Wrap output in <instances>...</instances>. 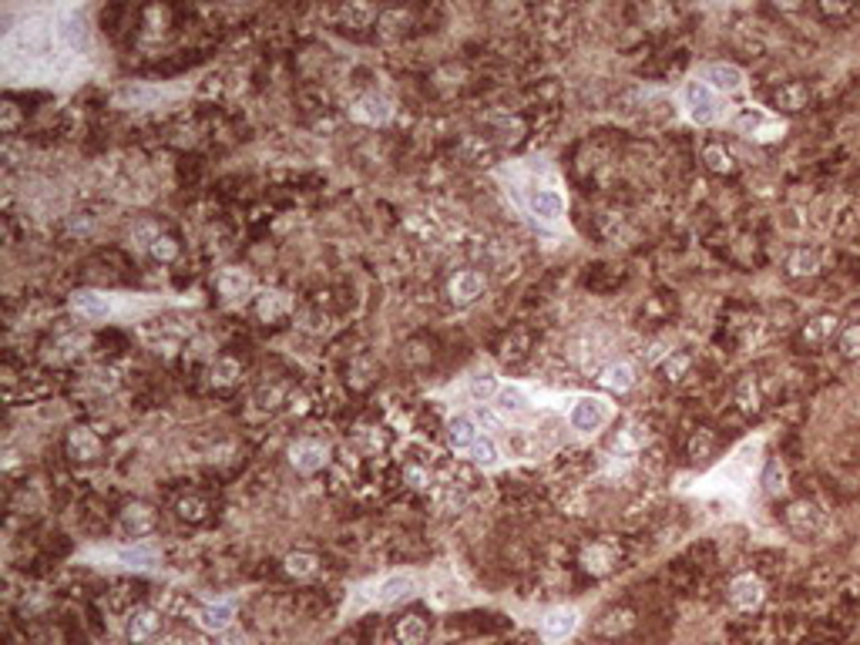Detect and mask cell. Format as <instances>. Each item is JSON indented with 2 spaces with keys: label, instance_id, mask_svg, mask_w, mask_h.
Wrapping results in <instances>:
<instances>
[{
  "label": "cell",
  "instance_id": "6da1fadb",
  "mask_svg": "<svg viewBox=\"0 0 860 645\" xmlns=\"http://www.w3.org/2000/svg\"><path fill=\"white\" fill-rule=\"evenodd\" d=\"M91 61V24L81 7H37L4 34L11 84H75Z\"/></svg>",
  "mask_w": 860,
  "mask_h": 645
},
{
  "label": "cell",
  "instance_id": "7a4b0ae2",
  "mask_svg": "<svg viewBox=\"0 0 860 645\" xmlns=\"http://www.w3.org/2000/svg\"><path fill=\"white\" fill-rule=\"evenodd\" d=\"M420 589V581L414 571H400V575H386V579L380 581H370V585H364V589L354 595V612H360V609H390V605H397V601H407L414 599Z\"/></svg>",
  "mask_w": 860,
  "mask_h": 645
},
{
  "label": "cell",
  "instance_id": "3957f363",
  "mask_svg": "<svg viewBox=\"0 0 860 645\" xmlns=\"http://www.w3.org/2000/svg\"><path fill=\"white\" fill-rule=\"evenodd\" d=\"M683 104H685V114H689L695 124H716L726 118L723 94L713 91L706 81H699V78H693L683 88Z\"/></svg>",
  "mask_w": 860,
  "mask_h": 645
},
{
  "label": "cell",
  "instance_id": "277c9868",
  "mask_svg": "<svg viewBox=\"0 0 860 645\" xmlns=\"http://www.w3.org/2000/svg\"><path fill=\"white\" fill-rule=\"evenodd\" d=\"M521 205H525L528 215H535L541 225H558L565 219V199L555 185H531V189L521 195Z\"/></svg>",
  "mask_w": 860,
  "mask_h": 645
},
{
  "label": "cell",
  "instance_id": "5b68a950",
  "mask_svg": "<svg viewBox=\"0 0 860 645\" xmlns=\"http://www.w3.org/2000/svg\"><path fill=\"white\" fill-rule=\"evenodd\" d=\"M612 421V407L602 397H575V403L568 407V427L578 431V434H595L605 423Z\"/></svg>",
  "mask_w": 860,
  "mask_h": 645
},
{
  "label": "cell",
  "instance_id": "8992f818",
  "mask_svg": "<svg viewBox=\"0 0 860 645\" xmlns=\"http://www.w3.org/2000/svg\"><path fill=\"white\" fill-rule=\"evenodd\" d=\"M71 313L81 316V320H88V322L115 320V300H111V293L77 290L75 296H71Z\"/></svg>",
  "mask_w": 860,
  "mask_h": 645
},
{
  "label": "cell",
  "instance_id": "52a82bcc",
  "mask_svg": "<svg viewBox=\"0 0 860 645\" xmlns=\"http://www.w3.org/2000/svg\"><path fill=\"white\" fill-rule=\"evenodd\" d=\"M763 599H766V589H763V581L756 579V575H739V579H733V585H729V601H733V609H739V612H756L763 605Z\"/></svg>",
  "mask_w": 860,
  "mask_h": 645
},
{
  "label": "cell",
  "instance_id": "ba28073f",
  "mask_svg": "<svg viewBox=\"0 0 860 645\" xmlns=\"http://www.w3.org/2000/svg\"><path fill=\"white\" fill-rule=\"evenodd\" d=\"M232 619H235V605H232V601H209V605H202L199 615H195L199 629L209 635L225 632L232 625Z\"/></svg>",
  "mask_w": 860,
  "mask_h": 645
},
{
  "label": "cell",
  "instance_id": "9c48e42d",
  "mask_svg": "<svg viewBox=\"0 0 860 645\" xmlns=\"http://www.w3.org/2000/svg\"><path fill=\"white\" fill-rule=\"evenodd\" d=\"M699 81H706L709 88L719 91V94H733V91H739L746 81H743V71L733 64H709L699 71Z\"/></svg>",
  "mask_w": 860,
  "mask_h": 645
},
{
  "label": "cell",
  "instance_id": "30bf717a",
  "mask_svg": "<svg viewBox=\"0 0 860 645\" xmlns=\"http://www.w3.org/2000/svg\"><path fill=\"white\" fill-rule=\"evenodd\" d=\"M733 124H736L743 134H756V138H773V134L784 128V124H776L773 118H766L760 108H743V112L733 118Z\"/></svg>",
  "mask_w": 860,
  "mask_h": 645
},
{
  "label": "cell",
  "instance_id": "8fae6325",
  "mask_svg": "<svg viewBox=\"0 0 860 645\" xmlns=\"http://www.w3.org/2000/svg\"><path fill=\"white\" fill-rule=\"evenodd\" d=\"M578 629V612L575 609H555L541 619V632L548 642H562L565 635H572Z\"/></svg>",
  "mask_w": 860,
  "mask_h": 645
},
{
  "label": "cell",
  "instance_id": "7c38bea8",
  "mask_svg": "<svg viewBox=\"0 0 860 645\" xmlns=\"http://www.w3.org/2000/svg\"><path fill=\"white\" fill-rule=\"evenodd\" d=\"M447 434H451L454 451L467 454V451L475 447L477 437H481V427H477L475 417H467V413H457V417H451V423H447Z\"/></svg>",
  "mask_w": 860,
  "mask_h": 645
},
{
  "label": "cell",
  "instance_id": "4fadbf2b",
  "mask_svg": "<svg viewBox=\"0 0 860 645\" xmlns=\"http://www.w3.org/2000/svg\"><path fill=\"white\" fill-rule=\"evenodd\" d=\"M289 461H293V468L296 471L309 474V471L323 468V461H326V447L316 444V441H299V444L289 447Z\"/></svg>",
  "mask_w": 860,
  "mask_h": 645
},
{
  "label": "cell",
  "instance_id": "5bb4252c",
  "mask_svg": "<svg viewBox=\"0 0 860 645\" xmlns=\"http://www.w3.org/2000/svg\"><path fill=\"white\" fill-rule=\"evenodd\" d=\"M495 411L501 417H525L531 411V397L525 393V387H501V393L495 397Z\"/></svg>",
  "mask_w": 860,
  "mask_h": 645
},
{
  "label": "cell",
  "instance_id": "9a60e30c",
  "mask_svg": "<svg viewBox=\"0 0 860 645\" xmlns=\"http://www.w3.org/2000/svg\"><path fill=\"white\" fill-rule=\"evenodd\" d=\"M158 632H162V615L155 612V609H142V612L132 615V622H128V639H132L135 645L148 642V639H155Z\"/></svg>",
  "mask_w": 860,
  "mask_h": 645
},
{
  "label": "cell",
  "instance_id": "2e32d148",
  "mask_svg": "<svg viewBox=\"0 0 860 645\" xmlns=\"http://www.w3.org/2000/svg\"><path fill=\"white\" fill-rule=\"evenodd\" d=\"M111 558L118 561L122 568H135V571H145V568H155L158 561V551L148 545H132V548H115Z\"/></svg>",
  "mask_w": 860,
  "mask_h": 645
},
{
  "label": "cell",
  "instance_id": "e0dca14e",
  "mask_svg": "<svg viewBox=\"0 0 860 645\" xmlns=\"http://www.w3.org/2000/svg\"><path fill=\"white\" fill-rule=\"evenodd\" d=\"M598 383L608 390H618V393H625V390L635 383V367L632 363H608L605 370H602V377H598Z\"/></svg>",
  "mask_w": 860,
  "mask_h": 645
},
{
  "label": "cell",
  "instance_id": "ac0fdd59",
  "mask_svg": "<svg viewBox=\"0 0 860 645\" xmlns=\"http://www.w3.org/2000/svg\"><path fill=\"white\" fill-rule=\"evenodd\" d=\"M485 293V276L481 273H457V279L451 283V296L457 303H471Z\"/></svg>",
  "mask_w": 860,
  "mask_h": 645
},
{
  "label": "cell",
  "instance_id": "d6986e66",
  "mask_svg": "<svg viewBox=\"0 0 860 645\" xmlns=\"http://www.w3.org/2000/svg\"><path fill=\"white\" fill-rule=\"evenodd\" d=\"M497 393H501V383H497V377H491V373H477V377H471V383H467V397L475 403H495Z\"/></svg>",
  "mask_w": 860,
  "mask_h": 645
},
{
  "label": "cell",
  "instance_id": "ffe728a7",
  "mask_svg": "<svg viewBox=\"0 0 860 645\" xmlns=\"http://www.w3.org/2000/svg\"><path fill=\"white\" fill-rule=\"evenodd\" d=\"M427 639V622L420 615H407L397 622V642L400 645H420Z\"/></svg>",
  "mask_w": 860,
  "mask_h": 645
},
{
  "label": "cell",
  "instance_id": "44dd1931",
  "mask_svg": "<svg viewBox=\"0 0 860 645\" xmlns=\"http://www.w3.org/2000/svg\"><path fill=\"white\" fill-rule=\"evenodd\" d=\"M354 114L356 118H364V122H386V118H390V101L376 98V94H366V98L354 108Z\"/></svg>",
  "mask_w": 860,
  "mask_h": 645
},
{
  "label": "cell",
  "instance_id": "7402d4cb",
  "mask_svg": "<svg viewBox=\"0 0 860 645\" xmlns=\"http://www.w3.org/2000/svg\"><path fill=\"white\" fill-rule=\"evenodd\" d=\"M612 561H615V555H612V548L608 545H592L588 551H585V568L595 571V575H605L608 568H612Z\"/></svg>",
  "mask_w": 860,
  "mask_h": 645
},
{
  "label": "cell",
  "instance_id": "603a6c76",
  "mask_svg": "<svg viewBox=\"0 0 860 645\" xmlns=\"http://www.w3.org/2000/svg\"><path fill=\"white\" fill-rule=\"evenodd\" d=\"M316 555H309V551H296V555L286 558V571L293 575V579H309L313 571H316Z\"/></svg>",
  "mask_w": 860,
  "mask_h": 645
},
{
  "label": "cell",
  "instance_id": "cb8c5ba5",
  "mask_svg": "<svg viewBox=\"0 0 860 645\" xmlns=\"http://www.w3.org/2000/svg\"><path fill=\"white\" fill-rule=\"evenodd\" d=\"M467 457H475L481 468H495V464H497V444L491 441V437L481 434V437L475 441V447L467 451Z\"/></svg>",
  "mask_w": 860,
  "mask_h": 645
},
{
  "label": "cell",
  "instance_id": "d4e9b609",
  "mask_svg": "<svg viewBox=\"0 0 860 645\" xmlns=\"http://www.w3.org/2000/svg\"><path fill=\"white\" fill-rule=\"evenodd\" d=\"M71 451H75L77 457H95L98 454V441H95V434L91 431H85V427H77V431H71Z\"/></svg>",
  "mask_w": 860,
  "mask_h": 645
},
{
  "label": "cell",
  "instance_id": "484cf974",
  "mask_svg": "<svg viewBox=\"0 0 860 645\" xmlns=\"http://www.w3.org/2000/svg\"><path fill=\"white\" fill-rule=\"evenodd\" d=\"M125 528L135 534H142L152 528V514H148V508H128L125 511Z\"/></svg>",
  "mask_w": 860,
  "mask_h": 645
},
{
  "label": "cell",
  "instance_id": "4316f807",
  "mask_svg": "<svg viewBox=\"0 0 860 645\" xmlns=\"http://www.w3.org/2000/svg\"><path fill=\"white\" fill-rule=\"evenodd\" d=\"M152 253H155L158 259H172V256L178 253V249H175V243H172V239H155Z\"/></svg>",
  "mask_w": 860,
  "mask_h": 645
},
{
  "label": "cell",
  "instance_id": "83f0119b",
  "mask_svg": "<svg viewBox=\"0 0 860 645\" xmlns=\"http://www.w3.org/2000/svg\"><path fill=\"white\" fill-rule=\"evenodd\" d=\"M706 158H709V165H713V168H729V155H726V152H719V148H709Z\"/></svg>",
  "mask_w": 860,
  "mask_h": 645
}]
</instances>
